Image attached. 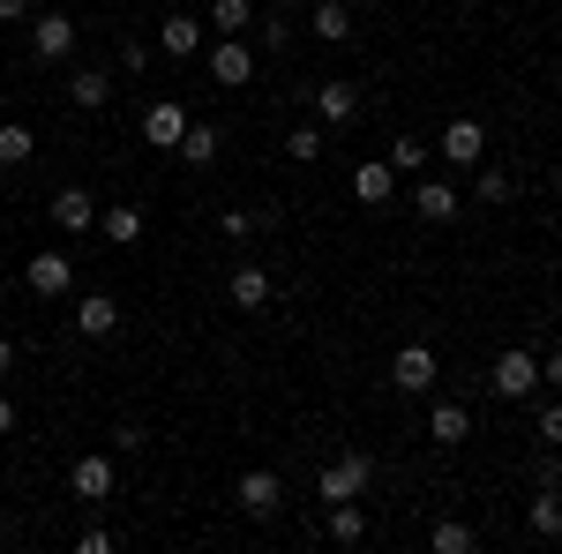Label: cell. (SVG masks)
<instances>
[{
  "label": "cell",
  "instance_id": "30",
  "mask_svg": "<svg viewBox=\"0 0 562 554\" xmlns=\"http://www.w3.org/2000/svg\"><path fill=\"white\" fill-rule=\"evenodd\" d=\"M256 31H262V53H285V45H293V23H285V8L256 15Z\"/></svg>",
  "mask_w": 562,
  "mask_h": 554
},
{
  "label": "cell",
  "instance_id": "37",
  "mask_svg": "<svg viewBox=\"0 0 562 554\" xmlns=\"http://www.w3.org/2000/svg\"><path fill=\"white\" fill-rule=\"evenodd\" d=\"M540 389H555V397H562V344L548 352V360H540Z\"/></svg>",
  "mask_w": 562,
  "mask_h": 554
},
{
  "label": "cell",
  "instance_id": "4",
  "mask_svg": "<svg viewBox=\"0 0 562 554\" xmlns=\"http://www.w3.org/2000/svg\"><path fill=\"white\" fill-rule=\"evenodd\" d=\"M113 487H121V465H113L105 450H90V457L68 465V495H76V502H113Z\"/></svg>",
  "mask_w": 562,
  "mask_h": 554
},
{
  "label": "cell",
  "instance_id": "44",
  "mask_svg": "<svg viewBox=\"0 0 562 554\" xmlns=\"http://www.w3.org/2000/svg\"><path fill=\"white\" fill-rule=\"evenodd\" d=\"M346 8H360V0H346Z\"/></svg>",
  "mask_w": 562,
  "mask_h": 554
},
{
  "label": "cell",
  "instance_id": "36",
  "mask_svg": "<svg viewBox=\"0 0 562 554\" xmlns=\"http://www.w3.org/2000/svg\"><path fill=\"white\" fill-rule=\"evenodd\" d=\"M76 547H83V554H113V547H121V540H113L105 524H90V532H83V540H76Z\"/></svg>",
  "mask_w": 562,
  "mask_h": 554
},
{
  "label": "cell",
  "instance_id": "21",
  "mask_svg": "<svg viewBox=\"0 0 562 554\" xmlns=\"http://www.w3.org/2000/svg\"><path fill=\"white\" fill-rule=\"evenodd\" d=\"M173 150H180V166H217V150H225V135H217L211 121H188V135H180Z\"/></svg>",
  "mask_w": 562,
  "mask_h": 554
},
{
  "label": "cell",
  "instance_id": "24",
  "mask_svg": "<svg viewBox=\"0 0 562 554\" xmlns=\"http://www.w3.org/2000/svg\"><path fill=\"white\" fill-rule=\"evenodd\" d=\"M256 0H211V31L217 38H248V31H256Z\"/></svg>",
  "mask_w": 562,
  "mask_h": 554
},
{
  "label": "cell",
  "instance_id": "17",
  "mask_svg": "<svg viewBox=\"0 0 562 554\" xmlns=\"http://www.w3.org/2000/svg\"><path fill=\"white\" fill-rule=\"evenodd\" d=\"M390 188H397L390 158H360V166H352V195H360L368 211H383V203H390Z\"/></svg>",
  "mask_w": 562,
  "mask_h": 554
},
{
  "label": "cell",
  "instance_id": "29",
  "mask_svg": "<svg viewBox=\"0 0 562 554\" xmlns=\"http://www.w3.org/2000/svg\"><path fill=\"white\" fill-rule=\"evenodd\" d=\"M285 158H293V166H315V158H323V128H307V121H301V128L285 135Z\"/></svg>",
  "mask_w": 562,
  "mask_h": 554
},
{
  "label": "cell",
  "instance_id": "14",
  "mask_svg": "<svg viewBox=\"0 0 562 554\" xmlns=\"http://www.w3.org/2000/svg\"><path fill=\"white\" fill-rule=\"evenodd\" d=\"M428 442H435V450H458V442H473V412H465L458 397H442V405L428 412Z\"/></svg>",
  "mask_w": 562,
  "mask_h": 554
},
{
  "label": "cell",
  "instance_id": "40",
  "mask_svg": "<svg viewBox=\"0 0 562 554\" xmlns=\"http://www.w3.org/2000/svg\"><path fill=\"white\" fill-rule=\"evenodd\" d=\"M8 368H15V338L0 330V375H8Z\"/></svg>",
  "mask_w": 562,
  "mask_h": 554
},
{
  "label": "cell",
  "instance_id": "35",
  "mask_svg": "<svg viewBox=\"0 0 562 554\" xmlns=\"http://www.w3.org/2000/svg\"><path fill=\"white\" fill-rule=\"evenodd\" d=\"M217 225H225V240H248V233H256V211H225Z\"/></svg>",
  "mask_w": 562,
  "mask_h": 554
},
{
  "label": "cell",
  "instance_id": "23",
  "mask_svg": "<svg viewBox=\"0 0 562 554\" xmlns=\"http://www.w3.org/2000/svg\"><path fill=\"white\" fill-rule=\"evenodd\" d=\"M68 98H76L83 113H105V105H113V76H105V68H76V76H68Z\"/></svg>",
  "mask_w": 562,
  "mask_h": 554
},
{
  "label": "cell",
  "instance_id": "20",
  "mask_svg": "<svg viewBox=\"0 0 562 554\" xmlns=\"http://www.w3.org/2000/svg\"><path fill=\"white\" fill-rule=\"evenodd\" d=\"M307 31H315L323 45H346L352 38V8L346 0H315V8H307Z\"/></svg>",
  "mask_w": 562,
  "mask_h": 554
},
{
  "label": "cell",
  "instance_id": "7",
  "mask_svg": "<svg viewBox=\"0 0 562 554\" xmlns=\"http://www.w3.org/2000/svg\"><path fill=\"white\" fill-rule=\"evenodd\" d=\"M435 150H442V166L473 172L480 158H487V128H480V121H450V128L435 135Z\"/></svg>",
  "mask_w": 562,
  "mask_h": 554
},
{
  "label": "cell",
  "instance_id": "25",
  "mask_svg": "<svg viewBox=\"0 0 562 554\" xmlns=\"http://www.w3.org/2000/svg\"><path fill=\"white\" fill-rule=\"evenodd\" d=\"M330 540H338V547H360V540H368V510H360V502H330Z\"/></svg>",
  "mask_w": 562,
  "mask_h": 554
},
{
  "label": "cell",
  "instance_id": "28",
  "mask_svg": "<svg viewBox=\"0 0 562 554\" xmlns=\"http://www.w3.org/2000/svg\"><path fill=\"white\" fill-rule=\"evenodd\" d=\"M428 150H435V143H420V135H397V143H390V172H420V166H428Z\"/></svg>",
  "mask_w": 562,
  "mask_h": 554
},
{
  "label": "cell",
  "instance_id": "3",
  "mask_svg": "<svg viewBox=\"0 0 562 554\" xmlns=\"http://www.w3.org/2000/svg\"><path fill=\"white\" fill-rule=\"evenodd\" d=\"M442 383V360H435V344H397V360H390V389H405V397H428Z\"/></svg>",
  "mask_w": 562,
  "mask_h": 554
},
{
  "label": "cell",
  "instance_id": "13",
  "mask_svg": "<svg viewBox=\"0 0 562 554\" xmlns=\"http://www.w3.org/2000/svg\"><path fill=\"white\" fill-rule=\"evenodd\" d=\"M45 217H53L60 233H90V225H98V195H90V188H60V195L45 203Z\"/></svg>",
  "mask_w": 562,
  "mask_h": 554
},
{
  "label": "cell",
  "instance_id": "26",
  "mask_svg": "<svg viewBox=\"0 0 562 554\" xmlns=\"http://www.w3.org/2000/svg\"><path fill=\"white\" fill-rule=\"evenodd\" d=\"M31 158H38V135L23 121H0V166H31Z\"/></svg>",
  "mask_w": 562,
  "mask_h": 554
},
{
  "label": "cell",
  "instance_id": "43",
  "mask_svg": "<svg viewBox=\"0 0 562 554\" xmlns=\"http://www.w3.org/2000/svg\"><path fill=\"white\" fill-rule=\"evenodd\" d=\"M0 299H8V285H0Z\"/></svg>",
  "mask_w": 562,
  "mask_h": 554
},
{
  "label": "cell",
  "instance_id": "33",
  "mask_svg": "<svg viewBox=\"0 0 562 554\" xmlns=\"http://www.w3.org/2000/svg\"><path fill=\"white\" fill-rule=\"evenodd\" d=\"M121 68L143 76V68H150V38H121Z\"/></svg>",
  "mask_w": 562,
  "mask_h": 554
},
{
  "label": "cell",
  "instance_id": "42",
  "mask_svg": "<svg viewBox=\"0 0 562 554\" xmlns=\"http://www.w3.org/2000/svg\"><path fill=\"white\" fill-rule=\"evenodd\" d=\"M0 540H8V524H0Z\"/></svg>",
  "mask_w": 562,
  "mask_h": 554
},
{
  "label": "cell",
  "instance_id": "16",
  "mask_svg": "<svg viewBox=\"0 0 562 554\" xmlns=\"http://www.w3.org/2000/svg\"><path fill=\"white\" fill-rule=\"evenodd\" d=\"M31 53L38 60H68L76 53V23L68 15H31Z\"/></svg>",
  "mask_w": 562,
  "mask_h": 554
},
{
  "label": "cell",
  "instance_id": "27",
  "mask_svg": "<svg viewBox=\"0 0 562 554\" xmlns=\"http://www.w3.org/2000/svg\"><path fill=\"white\" fill-rule=\"evenodd\" d=\"M428 547H435V554H473L480 532H473V524H458V517H442V524L428 532Z\"/></svg>",
  "mask_w": 562,
  "mask_h": 554
},
{
  "label": "cell",
  "instance_id": "39",
  "mask_svg": "<svg viewBox=\"0 0 562 554\" xmlns=\"http://www.w3.org/2000/svg\"><path fill=\"white\" fill-rule=\"evenodd\" d=\"M8 434H15V397L0 389V442H8Z\"/></svg>",
  "mask_w": 562,
  "mask_h": 554
},
{
  "label": "cell",
  "instance_id": "12",
  "mask_svg": "<svg viewBox=\"0 0 562 554\" xmlns=\"http://www.w3.org/2000/svg\"><path fill=\"white\" fill-rule=\"evenodd\" d=\"M225 293H233V307H240V315H262L278 285H270V270H262V262H240V270L225 278Z\"/></svg>",
  "mask_w": 562,
  "mask_h": 554
},
{
  "label": "cell",
  "instance_id": "2",
  "mask_svg": "<svg viewBox=\"0 0 562 554\" xmlns=\"http://www.w3.org/2000/svg\"><path fill=\"white\" fill-rule=\"evenodd\" d=\"M368 479H375L368 450H346V457H330V465L315 472V495H323V502H360V495H368Z\"/></svg>",
  "mask_w": 562,
  "mask_h": 554
},
{
  "label": "cell",
  "instance_id": "9",
  "mask_svg": "<svg viewBox=\"0 0 562 554\" xmlns=\"http://www.w3.org/2000/svg\"><path fill=\"white\" fill-rule=\"evenodd\" d=\"M240 510H248V517H278V510H285V479H278L270 465L240 472Z\"/></svg>",
  "mask_w": 562,
  "mask_h": 554
},
{
  "label": "cell",
  "instance_id": "8",
  "mask_svg": "<svg viewBox=\"0 0 562 554\" xmlns=\"http://www.w3.org/2000/svg\"><path fill=\"white\" fill-rule=\"evenodd\" d=\"M180 135H188V105H180V98H150V105H143V143L173 150Z\"/></svg>",
  "mask_w": 562,
  "mask_h": 554
},
{
  "label": "cell",
  "instance_id": "32",
  "mask_svg": "<svg viewBox=\"0 0 562 554\" xmlns=\"http://www.w3.org/2000/svg\"><path fill=\"white\" fill-rule=\"evenodd\" d=\"M480 172V203H510V172H495V166H473Z\"/></svg>",
  "mask_w": 562,
  "mask_h": 554
},
{
  "label": "cell",
  "instance_id": "18",
  "mask_svg": "<svg viewBox=\"0 0 562 554\" xmlns=\"http://www.w3.org/2000/svg\"><path fill=\"white\" fill-rule=\"evenodd\" d=\"M158 53H173V60L203 53V23L195 15H158Z\"/></svg>",
  "mask_w": 562,
  "mask_h": 554
},
{
  "label": "cell",
  "instance_id": "41",
  "mask_svg": "<svg viewBox=\"0 0 562 554\" xmlns=\"http://www.w3.org/2000/svg\"><path fill=\"white\" fill-rule=\"evenodd\" d=\"M270 8H285V15H293V8H301V0H270Z\"/></svg>",
  "mask_w": 562,
  "mask_h": 554
},
{
  "label": "cell",
  "instance_id": "22",
  "mask_svg": "<svg viewBox=\"0 0 562 554\" xmlns=\"http://www.w3.org/2000/svg\"><path fill=\"white\" fill-rule=\"evenodd\" d=\"M413 203H420V217H428V225H450V217L465 211V195H458L450 180H420V195H413Z\"/></svg>",
  "mask_w": 562,
  "mask_h": 554
},
{
  "label": "cell",
  "instance_id": "38",
  "mask_svg": "<svg viewBox=\"0 0 562 554\" xmlns=\"http://www.w3.org/2000/svg\"><path fill=\"white\" fill-rule=\"evenodd\" d=\"M0 23H31V0H0Z\"/></svg>",
  "mask_w": 562,
  "mask_h": 554
},
{
  "label": "cell",
  "instance_id": "15",
  "mask_svg": "<svg viewBox=\"0 0 562 554\" xmlns=\"http://www.w3.org/2000/svg\"><path fill=\"white\" fill-rule=\"evenodd\" d=\"M315 113H323L330 128H346V121H360V83H346V76L315 83Z\"/></svg>",
  "mask_w": 562,
  "mask_h": 554
},
{
  "label": "cell",
  "instance_id": "31",
  "mask_svg": "<svg viewBox=\"0 0 562 554\" xmlns=\"http://www.w3.org/2000/svg\"><path fill=\"white\" fill-rule=\"evenodd\" d=\"M532 434H540V442H562V397H555V405L532 397Z\"/></svg>",
  "mask_w": 562,
  "mask_h": 554
},
{
  "label": "cell",
  "instance_id": "19",
  "mask_svg": "<svg viewBox=\"0 0 562 554\" xmlns=\"http://www.w3.org/2000/svg\"><path fill=\"white\" fill-rule=\"evenodd\" d=\"M98 233H105L113 248H143V233H150V225H143L135 203H113V211H98Z\"/></svg>",
  "mask_w": 562,
  "mask_h": 554
},
{
  "label": "cell",
  "instance_id": "11",
  "mask_svg": "<svg viewBox=\"0 0 562 554\" xmlns=\"http://www.w3.org/2000/svg\"><path fill=\"white\" fill-rule=\"evenodd\" d=\"M76 338H121V299L113 293H83L76 299Z\"/></svg>",
  "mask_w": 562,
  "mask_h": 554
},
{
  "label": "cell",
  "instance_id": "6",
  "mask_svg": "<svg viewBox=\"0 0 562 554\" xmlns=\"http://www.w3.org/2000/svg\"><path fill=\"white\" fill-rule=\"evenodd\" d=\"M23 285H31L38 299H60L68 285H76V256H68V248H45V256H31V262H23Z\"/></svg>",
  "mask_w": 562,
  "mask_h": 554
},
{
  "label": "cell",
  "instance_id": "5",
  "mask_svg": "<svg viewBox=\"0 0 562 554\" xmlns=\"http://www.w3.org/2000/svg\"><path fill=\"white\" fill-rule=\"evenodd\" d=\"M203 68H211V83H225V90L256 83V45L248 38H217L211 53H203Z\"/></svg>",
  "mask_w": 562,
  "mask_h": 554
},
{
  "label": "cell",
  "instance_id": "34",
  "mask_svg": "<svg viewBox=\"0 0 562 554\" xmlns=\"http://www.w3.org/2000/svg\"><path fill=\"white\" fill-rule=\"evenodd\" d=\"M113 442H121V457H135V450H150V434H143L135 420H121V427H113Z\"/></svg>",
  "mask_w": 562,
  "mask_h": 554
},
{
  "label": "cell",
  "instance_id": "1",
  "mask_svg": "<svg viewBox=\"0 0 562 554\" xmlns=\"http://www.w3.org/2000/svg\"><path fill=\"white\" fill-rule=\"evenodd\" d=\"M487 389H495L503 405H532V397H540V352H525V344H510V352L495 360V375H487Z\"/></svg>",
  "mask_w": 562,
  "mask_h": 554
},
{
  "label": "cell",
  "instance_id": "10",
  "mask_svg": "<svg viewBox=\"0 0 562 554\" xmlns=\"http://www.w3.org/2000/svg\"><path fill=\"white\" fill-rule=\"evenodd\" d=\"M525 524H532V540H562V479H532Z\"/></svg>",
  "mask_w": 562,
  "mask_h": 554
}]
</instances>
